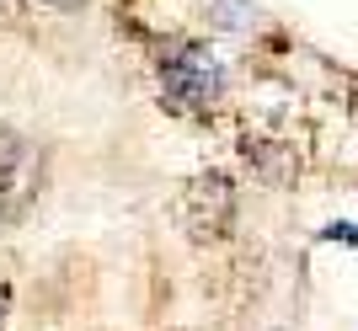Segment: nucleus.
<instances>
[{"instance_id": "nucleus-1", "label": "nucleus", "mask_w": 358, "mask_h": 331, "mask_svg": "<svg viewBox=\"0 0 358 331\" xmlns=\"http://www.w3.org/2000/svg\"><path fill=\"white\" fill-rule=\"evenodd\" d=\"M161 80H166V96L177 107H209L214 96H220V86H224L220 64L209 59V48H198V43H182L177 54L161 64Z\"/></svg>"}, {"instance_id": "nucleus-2", "label": "nucleus", "mask_w": 358, "mask_h": 331, "mask_svg": "<svg viewBox=\"0 0 358 331\" xmlns=\"http://www.w3.org/2000/svg\"><path fill=\"white\" fill-rule=\"evenodd\" d=\"M230 209H236L230 182H224V177H198L193 187H187V198H182V225L193 230L198 241H203V235H224Z\"/></svg>"}, {"instance_id": "nucleus-3", "label": "nucleus", "mask_w": 358, "mask_h": 331, "mask_svg": "<svg viewBox=\"0 0 358 331\" xmlns=\"http://www.w3.org/2000/svg\"><path fill=\"white\" fill-rule=\"evenodd\" d=\"M16 161H22V139H16L11 128L0 123V187H6V177L16 171Z\"/></svg>"}, {"instance_id": "nucleus-4", "label": "nucleus", "mask_w": 358, "mask_h": 331, "mask_svg": "<svg viewBox=\"0 0 358 331\" xmlns=\"http://www.w3.org/2000/svg\"><path fill=\"white\" fill-rule=\"evenodd\" d=\"M59 6H75V0H59Z\"/></svg>"}]
</instances>
